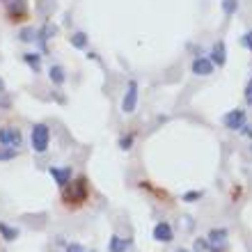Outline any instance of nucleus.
<instances>
[{
	"label": "nucleus",
	"mask_w": 252,
	"mask_h": 252,
	"mask_svg": "<svg viewBox=\"0 0 252 252\" xmlns=\"http://www.w3.org/2000/svg\"><path fill=\"white\" fill-rule=\"evenodd\" d=\"M30 145H32L34 154H46L48 145H51V128L44 122H37L30 131Z\"/></svg>",
	"instance_id": "obj_1"
},
{
	"label": "nucleus",
	"mask_w": 252,
	"mask_h": 252,
	"mask_svg": "<svg viewBox=\"0 0 252 252\" xmlns=\"http://www.w3.org/2000/svg\"><path fill=\"white\" fill-rule=\"evenodd\" d=\"M138 99H140V85L138 80L131 78L126 83V90H124V96H122V113L124 115H133L135 108H138Z\"/></svg>",
	"instance_id": "obj_2"
},
{
	"label": "nucleus",
	"mask_w": 252,
	"mask_h": 252,
	"mask_svg": "<svg viewBox=\"0 0 252 252\" xmlns=\"http://www.w3.org/2000/svg\"><path fill=\"white\" fill-rule=\"evenodd\" d=\"M85 197H87V179L85 177H80L76 184H71V188L64 186L66 204H80V202H85Z\"/></svg>",
	"instance_id": "obj_3"
},
{
	"label": "nucleus",
	"mask_w": 252,
	"mask_h": 252,
	"mask_svg": "<svg viewBox=\"0 0 252 252\" xmlns=\"http://www.w3.org/2000/svg\"><path fill=\"white\" fill-rule=\"evenodd\" d=\"M246 120H248L246 110L234 108V110H229V113L222 117V124H225V128H229V131H241V128L246 126Z\"/></svg>",
	"instance_id": "obj_4"
},
{
	"label": "nucleus",
	"mask_w": 252,
	"mask_h": 252,
	"mask_svg": "<svg viewBox=\"0 0 252 252\" xmlns=\"http://www.w3.org/2000/svg\"><path fill=\"white\" fill-rule=\"evenodd\" d=\"M21 142H23V138H21L19 128H14V126H2V128H0V145L19 149Z\"/></svg>",
	"instance_id": "obj_5"
},
{
	"label": "nucleus",
	"mask_w": 252,
	"mask_h": 252,
	"mask_svg": "<svg viewBox=\"0 0 252 252\" xmlns=\"http://www.w3.org/2000/svg\"><path fill=\"white\" fill-rule=\"evenodd\" d=\"M154 241H158V243H170V241L174 239V229L170 222H156V227H154Z\"/></svg>",
	"instance_id": "obj_6"
},
{
	"label": "nucleus",
	"mask_w": 252,
	"mask_h": 252,
	"mask_svg": "<svg viewBox=\"0 0 252 252\" xmlns=\"http://www.w3.org/2000/svg\"><path fill=\"white\" fill-rule=\"evenodd\" d=\"M213 69H216V64H213L209 58H195L190 64V71L195 73V76H211Z\"/></svg>",
	"instance_id": "obj_7"
},
{
	"label": "nucleus",
	"mask_w": 252,
	"mask_h": 252,
	"mask_svg": "<svg viewBox=\"0 0 252 252\" xmlns=\"http://www.w3.org/2000/svg\"><path fill=\"white\" fill-rule=\"evenodd\" d=\"M209 60H211L216 66H225V62H227V46H225V41H216V44H213Z\"/></svg>",
	"instance_id": "obj_8"
},
{
	"label": "nucleus",
	"mask_w": 252,
	"mask_h": 252,
	"mask_svg": "<svg viewBox=\"0 0 252 252\" xmlns=\"http://www.w3.org/2000/svg\"><path fill=\"white\" fill-rule=\"evenodd\" d=\"M48 174L53 177L60 188H64L71 181V167H48Z\"/></svg>",
	"instance_id": "obj_9"
},
{
	"label": "nucleus",
	"mask_w": 252,
	"mask_h": 252,
	"mask_svg": "<svg viewBox=\"0 0 252 252\" xmlns=\"http://www.w3.org/2000/svg\"><path fill=\"white\" fill-rule=\"evenodd\" d=\"M131 241L124 239V236H110V241H108V252H128L131 250Z\"/></svg>",
	"instance_id": "obj_10"
},
{
	"label": "nucleus",
	"mask_w": 252,
	"mask_h": 252,
	"mask_svg": "<svg viewBox=\"0 0 252 252\" xmlns=\"http://www.w3.org/2000/svg\"><path fill=\"white\" fill-rule=\"evenodd\" d=\"M48 78H51V83L53 85H64L66 83V71L62 64H51V69H48Z\"/></svg>",
	"instance_id": "obj_11"
},
{
	"label": "nucleus",
	"mask_w": 252,
	"mask_h": 252,
	"mask_svg": "<svg viewBox=\"0 0 252 252\" xmlns=\"http://www.w3.org/2000/svg\"><path fill=\"white\" fill-rule=\"evenodd\" d=\"M0 236H2V241H7V243H14V241L19 239V229H16V227H9L7 222H0Z\"/></svg>",
	"instance_id": "obj_12"
},
{
	"label": "nucleus",
	"mask_w": 252,
	"mask_h": 252,
	"mask_svg": "<svg viewBox=\"0 0 252 252\" xmlns=\"http://www.w3.org/2000/svg\"><path fill=\"white\" fill-rule=\"evenodd\" d=\"M209 246H218V243H225L227 241V229L225 227H220V229H211L209 232Z\"/></svg>",
	"instance_id": "obj_13"
},
{
	"label": "nucleus",
	"mask_w": 252,
	"mask_h": 252,
	"mask_svg": "<svg viewBox=\"0 0 252 252\" xmlns=\"http://www.w3.org/2000/svg\"><path fill=\"white\" fill-rule=\"evenodd\" d=\"M69 41H71V46H73V48H78V51L87 48V44H90V39H87V34L83 32V30H78V32H73L71 37H69Z\"/></svg>",
	"instance_id": "obj_14"
},
{
	"label": "nucleus",
	"mask_w": 252,
	"mask_h": 252,
	"mask_svg": "<svg viewBox=\"0 0 252 252\" xmlns=\"http://www.w3.org/2000/svg\"><path fill=\"white\" fill-rule=\"evenodd\" d=\"M23 60H26V64L30 66L34 73L41 69V55L39 53H26V55H23Z\"/></svg>",
	"instance_id": "obj_15"
},
{
	"label": "nucleus",
	"mask_w": 252,
	"mask_h": 252,
	"mask_svg": "<svg viewBox=\"0 0 252 252\" xmlns=\"http://www.w3.org/2000/svg\"><path fill=\"white\" fill-rule=\"evenodd\" d=\"M236 12H239V0H222V14H225L227 19L234 16Z\"/></svg>",
	"instance_id": "obj_16"
},
{
	"label": "nucleus",
	"mask_w": 252,
	"mask_h": 252,
	"mask_svg": "<svg viewBox=\"0 0 252 252\" xmlns=\"http://www.w3.org/2000/svg\"><path fill=\"white\" fill-rule=\"evenodd\" d=\"M16 154H19V149H14V147H0V160H12L16 158Z\"/></svg>",
	"instance_id": "obj_17"
},
{
	"label": "nucleus",
	"mask_w": 252,
	"mask_h": 252,
	"mask_svg": "<svg viewBox=\"0 0 252 252\" xmlns=\"http://www.w3.org/2000/svg\"><path fill=\"white\" fill-rule=\"evenodd\" d=\"M21 41H34V37H37V30H34V28H23V30H21Z\"/></svg>",
	"instance_id": "obj_18"
},
{
	"label": "nucleus",
	"mask_w": 252,
	"mask_h": 252,
	"mask_svg": "<svg viewBox=\"0 0 252 252\" xmlns=\"http://www.w3.org/2000/svg\"><path fill=\"white\" fill-rule=\"evenodd\" d=\"M133 140H135V135L133 133H128V135H124V138L120 140V149H124V152H128L133 147Z\"/></svg>",
	"instance_id": "obj_19"
},
{
	"label": "nucleus",
	"mask_w": 252,
	"mask_h": 252,
	"mask_svg": "<svg viewBox=\"0 0 252 252\" xmlns=\"http://www.w3.org/2000/svg\"><path fill=\"white\" fill-rule=\"evenodd\" d=\"M202 195H204L202 190H188L186 195H184V202H188V204H190V202H197Z\"/></svg>",
	"instance_id": "obj_20"
},
{
	"label": "nucleus",
	"mask_w": 252,
	"mask_h": 252,
	"mask_svg": "<svg viewBox=\"0 0 252 252\" xmlns=\"http://www.w3.org/2000/svg\"><path fill=\"white\" fill-rule=\"evenodd\" d=\"M246 103L252 106V78L248 80V85H246Z\"/></svg>",
	"instance_id": "obj_21"
},
{
	"label": "nucleus",
	"mask_w": 252,
	"mask_h": 252,
	"mask_svg": "<svg viewBox=\"0 0 252 252\" xmlns=\"http://www.w3.org/2000/svg\"><path fill=\"white\" fill-rule=\"evenodd\" d=\"M243 46H246L248 51H252V30H248V32L243 34Z\"/></svg>",
	"instance_id": "obj_22"
},
{
	"label": "nucleus",
	"mask_w": 252,
	"mask_h": 252,
	"mask_svg": "<svg viewBox=\"0 0 252 252\" xmlns=\"http://www.w3.org/2000/svg\"><path fill=\"white\" fill-rule=\"evenodd\" d=\"M66 252H83V246H78V243H71V246L66 248Z\"/></svg>",
	"instance_id": "obj_23"
},
{
	"label": "nucleus",
	"mask_w": 252,
	"mask_h": 252,
	"mask_svg": "<svg viewBox=\"0 0 252 252\" xmlns=\"http://www.w3.org/2000/svg\"><path fill=\"white\" fill-rule=\"evenodd\" d=\"M241 131H243V135H248V138H252V126H243V128H241Z\"/></svg>",
	"instance_id": "obj_24"
},
{
	"label": "nucleus",
	"mask_w": 252,
	"mask_h": 252,
	"mask_svg": "<svg viewBox=\"0 0 252 252\" xmlns=\"http://www.w3.org/2000/svg\"><path fill=\"white\" fill-rule=\"evenodd\" d=\"M2 90H5V80L0 78V92H2Z\"/></svg>",
	"instance_id": "obj_25"
},
{
	"label": "nucleus",
	"mask_w": 252,
	"mask_h": 252,
	"mask_svg": "<svg viewBox=\"0 0 252 252\" xmlns=\"http://www.w3.org/2000/svg\"><path fill=\"white\" fill-rule=\"evenodd\" d=\"M177 252H190V250H184V248H181V250H177Z\"/></svg>",
	"instance_id": "obj_26"
},
{
	"label": "nucleus",
	"mask_w": 252,
	"mask_h": 252,
	"mask_svg": "<svg viewBox=\"0 0 252 252\" xmlns=\"http://www.w3.org/2000/svg\"><path fill=\"white\" fill-rule=\"evenodd\" d=\"M83 252H85V250H83ZM90 252H94V250H90Z\"/></svg>",
	"instance_id": "obj_27"
}]
</instances>
